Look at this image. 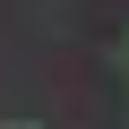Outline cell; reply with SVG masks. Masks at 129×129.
<instances>
[{"label":"cell","mask_w":129,"mask_h":129,"mask_svg":"<svg viewBox=\"0 0 129 129\" xmlns=\"http://www.w3.org/2000/svg\"><path fill=\"white\" fill-rule=\"evenodd\" d=\"M112 69H120V78H129V35H120V43H112Z\"/></svg>","instance_id":"cell-1"},{"label":"cell","mask_w":129,"mask_h":129,"mask_svg":"<svg viewBox=\"0 0 129 129\" xmlns=\"http://www.w3.org/2000/svg\"><path fill=\"white\" fill-rule=\"evenodd\" d=\"M0 129H35V120H0Z\"/></svg>","instance_id":"cell-2"}]
</instances>
